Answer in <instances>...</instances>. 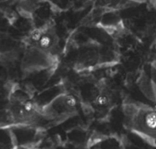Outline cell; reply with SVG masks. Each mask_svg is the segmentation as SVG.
Masks as SVG:
<instances>
[{"mask_svg":"<svg viewBox=\"0 0 156 149\" xmlns=\"http://www.w3.org/2000/svg\"><path fill=\"white\" fill-rule=\"evenodd\" d=\"M126 124L133 133L156 145V111L144 105H129Z\"/></svg>","mask_w":156,"mask_h":149,"instance_id":"cell-1","label":"cell"},{"mask_svg":"<svg viewBox=\"0 0 156 149\" xmlns=\"http://www.w3.org/2000/svg\"><path fill=\"white\" fill-rule=\"evenodd\" d=\"M77 110V99L72 94L63 93L43 107L41 115L47 119L61 121L76 115Z\"/></svg>","mask_w":156,"mask_h":149,"instance_id":"cell-2","label":"cell"},{"mask_svg":"<svg viewBox=\"0 0 156 149\" xmlns=\"http://www.w3.org/2000/svg\"><path fill=\"white\" fill-rule=\"evenodd\" d=\"M36 106L30 99L20 101L14 108V115L19 121H29L37 116Z\"/></svg>","mask_w":156,"mask_h":149,"instance_id":"cell-3","label":"cell"},{"mask_svg":"<svg viewBox=\"0 0 156 149\" xmlns=\"http://www.w3.org/2000/svg\"><path fill=\"white\" fill-rule=\"evenodd\" d=\"M34 35H36V37H34V39L37 44V49L45 53H49L58 43L57 35L50 30L43 31Z\"/></svg>","mask_w":156,"mask_h":149,"instance_id":"cell-4","label":"cell"},{"mask_svg":"<svg viewBox=\"0 0 156 149\" xmlns=\"http://www.w3.org/2000/svg\"><path fill=\"white\" fill-rule=\"evenodd\" d=\"M96 103H97V105H98V106H106V105H108V103H109V99H108V97L106 95L101 94L100 95L97 96V99H96Z\"/></svg>","mask_w":156,"mask_h":149,"instance_id":"cell-5","label":"cell"},{"mask_svg":"<svg viewBox=\"0 0 156 149\" xmlns=\"http://www.w3.org/2000/svg\"><path fill=\"white\" fill-rule=\"evenodd\" d=\"M151 69L156 72V60H154V61H151Z\"/></svg>","mask_w":156,"mask_h":149,"instance_id":"cell-6","label":"cell"},{"mask_svg":"<svg viewBox=\"0 0 156 149\" xmlns=\"http://www.w3.org/2000/svg\"><path fill=\"white\" fill-rule=\"evenodd\" d=\"M155 1H156V0H155Z\"/></svg>","mask_w":156,"mask_h":149,"instance_id":"cell-7","label":"cell"}]
</instances>
